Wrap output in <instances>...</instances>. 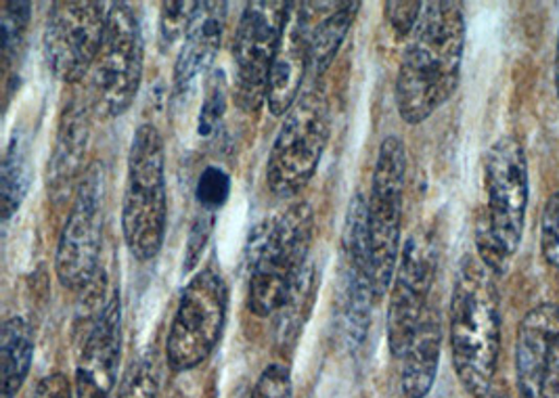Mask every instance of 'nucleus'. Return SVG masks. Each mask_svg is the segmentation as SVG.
<instances>
[{"label": "nucleus", "mask_w": 559, "mask_h": 398, "mask_svg": "<svg viewBox=\"0 0 559 398\" xmlns=\"http://www.w3.org/2000/svg\"><path fill=\"white\" fill-rule=\"evenodd\" d=\"M465 50V17L461 4L426 2L408 36L396 75V109L411 126L426 122L455 95Z\"/></svg>", "instance_id": "nucleus-1"}, {"label": "nucleus", "mask_w": 559, "mask_h": 398, "mask_svg": "<svg viewBox=\"0 0 559 398\" xmlns=\"http://www.w3.org/2000/svg\"><path fill=\"white\" fill-rule=\"evenodd\" d=\"M451 350L463 388L472 397H486L495 386L501 352V298L495 274L484 267L478 254H465L455 273Z\"/></svg>", "instance_id": "nucleus-2"}, {"label": "nucleus", "mask_w": 559, "mask_h": 398, "mask_svg": "<svg viewBox=\"0 0 559 398\" xmlns=\"http://www.w3.org/2000/svg\"><path fill=\"white\" fill-rule=\"evenodd\" d=\"M168 224L166 150L152 122L139 126L128 151L127 187L122 199V235L130 254L147 262L164 246Z\"/></svg>", "instance_id": "nucleus-3"}, {"label": "nucleus", "mask_w": 559, "mask_h": 398, "mask_svg": "<svg viewBox=\"0 0 559 398\" xmlns=\"http://www.w3.org/2000/svg\"><path fill=\"white\" fill-rule=\"evenodd\" d=\"M314 235V212L306 201L289 206L269 224L252 248L248 311L255 317L277 313L292 283L305 269Z\"/></svg>", "instance_id": "nucleus-4"}, {"label": "nucleus", "mask_w": 559, "mask_h": 398, "mask_svg": "<svg viewBox=\"0 0 559 398\" xmlns=\"http://www.w3.org/2000/svg\"><path fill=\"white\" fill-rule=\"evenodd\" d=\"M331 137L330 103L308 91L285 116L266 166V185L281 199L298 196L317 173Z\"/></svg>", "instance_id": "nucleus-5"}, {"label": "nucleus", "mask_w": 559, "mask_h": 398, "mask_svg": "<svg viewBox=\"0 0 559 398\" xmlns=\"http://www.w3.org/2000/svg\"><path fill=\"white\" fill-rule=\"evenodd\" d=\"M227 311L229 288L216 269L205 267L189 279L166 336V363L175 374L191 372L212 356L223 338Z\"/></svg>", "instance_id": "nucleus-6"}, {"label": "nucleus", "mask_w": 559, "mask_h": 398, "mask_svg": "<svg viewBox=\"0 0 559 398\" xmlns=\"http://www.w3.org/2000/svg\"><path fill=\"white\" fill-rule=\"evenodd\" d=\"M407 183V151L399 137H385L378 151L371 194L367 199L369 244L376 296L382 300L401 260V224Z\"/></svg>", "instance_id": "nucleus-7"}, {"label": "nucleus", "mask_w": 559, "mask_h": 398, "mask_svg": "<svg viewBox=\"0 0 559 398\" xmlns=\"http://www.w3.org/2000/svg\"><path fill=\"white\" fill-rule=\"evenodd\" d=\"M143 80V34L139 15L128 2H114L99 57L93 68L91 103L105 118L124 116Z\"/></svg>", "instance_id": "nucleus-8"}, {"label": "nucleus", "mask_w": 559, "mask_h": 398, "mask_svg": "<svg viewBox=\"0 0 559 398\" xmlns=\"http://www.w3.org/2000/svg\"><path fill=\"white\" fill-rule=\"evenodd\" d=\"M103 219H105V175L99 162L91 164L78 183L70 214L61 229L55 271L68 290L86 288L102 271Z\"/></svg>", "instance_id": "nucleus-9"}, {"label": "nucleus", "mask_w": 559, "mask_h": 398, "mask_svg": "<svg viewBox=\"0 0 559 398\" xmlns=\"http://www.w3.org/2000/svg\"><path fill=\"white\" fill-rule=\"evenodd\" d=\"M484 219L509 258L520 248L528 210V162L515 137H501L484 160Z\"/></svg>", "instance_id": "nucleus-10"}, {"label": "nucleus", "mask_w": 559, "mask_h": 398, "mask_svg": "<svg viewBox=\"0 0 559 398\" xmlns=\"http://www.w3.org/2000/svg\"><path fill=\"white\" fill-rule=\"evenodd\" d=\"M289 2L255 0L248 2L237 25L235 59V99L243 112H255L266 103L269 74L280 47Z\"/></svg>", "instance_id": "nucleus-11"}, {"label": "nucleus", "mask_w": 559, "mask_h": 398, "mask_svg": "<svg viewBox=\"0 0 559 398\" xmlns=\"http://www.w3.org/2000/svg\"><path fill=\"white\" fill-rule=\"evenodd\" d=\"M109 11L95 0H63L52 4L45 27V57L52 75L78 84L95 68Z\"/></svg>", "instance_id": "nucleus-12"}, {"label": "nucleus", "mask_w": 559, "mask_h": 398, "mask_svg": "<svg viewBox=\"0 0 559 398\" xmlns=\"http://www.w3.org/2000/svg\"><path fill=\"white\" fill-rule=\"evenodd\" d=\"M438 267V246L432 231L417 229L401 251V260L390 288L388 347L392 356L403 359L421 324L432 292Z\"/></svg>", "instance_id": "nucleus-13"}, {"label": "nucleus", "mask_w": 559, "mask_h": 398, "mask_svg": "<svg viewBox=\"0 0 559 398\" xmlns=\"http://www.w3.org/2000/svg\"><path fill=\"white\" fill-rule=\"evenodd\" d=\"M344 273H342V298L340 319L342 329L353 349H358L371 325V308L378 302L371 269V244H369V216L367 199L355 196L348 206L344 224Z\"/></svg>", "instance_id": "nucleus-14"}, {"label": "nucleus", "mask_w": 559, "mask_h": 398, "mask_svg": "<svg viewBox=\"0 0 559 398\" xmlns=\"http://www.w3.org/2000/svg\"><path fill=\"white\" fill-rule=\"evenodd\" d=\"M518 397L559 398V304L533 308L515 338Z\"/></svg>", "instance_id": "nucleus-15"}, {"label": "nucleus", "mask_w": 559, "mask_h": 398, "mask_svg": "<svg viewBox=\"0 0 559 398\" xmlns=\"http://www.w3.org/2000/svg\"><path fill=\"white\" fill-rule=\"evenodd\" d=\"M122 359V300L116 292L88 325L76 365V398H114Z\"/></svg>", "instance_id": "nucleus-16"}, {"label": "nucleus", "mask_w": 559, "mask_h": 398, "mask_svg": "<svg viewBox=\"0 0 559 398\" xmlns=\"http://www.w3.org/2000/svg\"><path fill=\"white\" fill-rule=\"evenodd\" d=\"M310 68V32L308 11L305 2H289L287 17L283 25L280 47L275 52L269 86L266 105L273 116H287L289 109L300 99L306 70Z\"/></svg>", "instance_id": "nucleus-17"}, {"label": "nucleus", "mask_w": 559, "mask_h": 398, "mask_svg": "<svg viewBox=\"0 0 559 398\" xmlns=\"http://www.w3.org/2000/svg\"><path fill=\"white\" fill-rule=\"evenodd\" d=\"M91 107L93 103L72 97L61 112L49 162V191L57 201L76 191L78 183L84 176V157L91 139Z\"/></svg>", "instance_id": "nucleus-18"}, {"label": "nucleus", "mask_w": 559, "mask_h": 398, "mask_svg": "<svg viewBox=\"0 0 559 398\" xmlns=\"http://www.w3.org/2000/svg\"><path fill=\"white\" fill-rule=\"evenodd\" d=\"M225 22H227L225 2H200L175 66L177 97H187L193 91L195 82L212 68L221 50Z\"/></svg>", "instance_id": "nucleus-19"}, {"label": "nucleus", "mask_w": 559, "mask_h": 398, "mask_svg": "<svg viewBox=\"0 0 559 398\" xmlns=\"http://www.w3.org/2000/svg\"><path fill=\"white\" fill-rule=\"evenodd\" d=\"M442 349V325L438 311L428 308L403 356V395L426 398L432 393Z\"/></svg>", "instance_id": "nucleus-20"}, {"label": "nucleus", "mask_w": 559, "mask_h": 398, "mask_svg": "<svg viewBox=\"0 0 559 398\" xmlns=\"http://www.w3.org/2000/svg\"><path fill=\"white\" fill-rule=\"evenodd\" d=\"M306 4V2H305ZM321 13L319 22H312L308 13V32H310V68L317 75H323L335 61L350 27L355 24L360 2H314ZM308 11V7H306Z\"/></svg>", "instance_id": "nucleus-21"}, {"label": "nucleus", "mask_w": 559, "mask_h": 398, "mask_svg": "<svg viewBox=\"0 0 559 398\" xmlns=\"http://www.w3.org/2000/svg\"><path fill=\"white\" fill-rule=\"evenodd\" d=\"M34 331L24 317H9L0 331V398H15L32 370Z\"/></svg>", "instance_id": "nucleus-22"}, {"label": "nucleus", "mask_w": 559, "mask_h": 398, "mask_svg": "<svg viewBox=\"0 0 559 398\" xmlns=\"http://www.w3.org/2000/svg\"><path fill=\"white\" fill-rule=\"evenodd\" d=\"M319 269L314 262H306L305 269L296 277L292 283L287 296L283 300L280 311H277V324H275V333H277V344L283 349H292L300 333L305 331L306 321L312 313L317 292H319Z\"/></svg>", "instance_id": "nucleus-23"}, {"label": "nucleus", "mask_w": 559, "mask_h": 398, "mask_svg": "<svg viewBox=\"0 0 559 398\" xmlns=\"http://www.w3.org/2000/svg\"><path fill=\"white\" fill-rule=\"evenodd\" d=\"M32 185V157L29 141L24 130H15L2 157L0 171V212L2 221H11V216L22 208Z\"/></svg>", "instance_id": "nucleus-24"}, {"label": "nucleus", "mask_w": 559, "mask_h": 398, "mask_svg": "<svg viewBox=\"0 0 559 398\" xmlns=\"http://www.w3.org/2000/svg\"><path fill=\"white\" fill-rule=\"evenodd\" d=\"M32 20V4L24 0H11L2 4L0 34H2V70L9 74L11 66L17 61L20 50L26 40L27 25Z\"/></svg>", "instance_id": "nucleus-25"}, {"label": "nucleus", "mask_w": 559, "mask_h": 398, "mask_svg": "<svg viewBox=\"0 0 559 398\" xmlns=\"http://www.w3.org/2000/svg\"><path fill=\"white\" fill-rule=\"evenodd\" d=\"M227 99H229V86L223 70H214L212 78L205 84L204 103L198 118V134L202 139H210L216 134L218 126L227 114Z\"/></svg>", "instance_id": "nucleus-26"}, {"label": "nucleus", "mask_w": 559, "mask_h": 398, "mask_svg": "<svg viewBox=\"0 0 559 398\" xmlns=\"http://www.w3.org/2000/svg\"><path fill=\"white\" fill-rule=\"evenodd\" d=\"M200 2H164L159 13V45L170 49L180 38L187 36Z\"/></svg>", "instance_id": "nucleus-27"}, {"label": "nucleus", "mask_w": 559, "mask_h": 398, "mask_svg": "<svg viewBox=\"0 0 559 398\" xmlns=\"http://www.w3.org/2000/svg\"><path fill=\"white\" fill-rule=\"evenodd\" d=\"M229 196L230 176L218 166H207L198 178V187H195V198H198L200 210L218 214V210L227 203Z\"/></svg>", "instance_id": "nucleus-28"}, {"label": "nucleus", "mask_w": 559, "mask_h": 398, "mask_svg": "<svg viewBox=\"0 0 559 398\" xmlns=\"http://www.w3.org/2000/svg\"><path fill=\"white\" fill-rule=\"evenodd\" d=\"M159 377L153 359H141L128 370L116 398H157Z\"/></svg>", "instance_id": "nucleus-29"}, {"label": "nucleus", "mask_w": 559, "mask_h": 398, "mask_svg": "<svg viewBox=\"0 0 559 398\" xmlns=\"http://www.w3.org/2000/svg\"><path fill=\"white\" fill-rule=\"evenodd\" d=\"M476 246H478V258L483 260L484 267L495 274V277H503L508 273L509 256L506 249L499 246V242L495 239L490 226L484 219V212L478 216L476 223Z\"/></svg>", "instance_id": "nucleus-30"}, {"label": "nucleus", "mask_w": 559, "mask_h": 398, "mask_svg": "<svg viewBox=\"0 0 559 398\" xmlns=\"http://www.w3.org/2000/svg\"><path fill=\"white\" fill-rule=\"evenodd\" d=\"M540 249L545 260L559 269V191L547 199L540 219Z\"/></svg>", "instance_id": "nucleus-31"}, {"label": "nucleus", "mask_w": 559, "mask_h": 398, "mask_svg": "<svg viewBox=\"0 0 559 398\" xmlns=\"http://www.w3.org/2000/svg\"><path fill=\"white\" fill-rule=\"evenodd\" d=\"M250 398H294L289 370L281 363H271L258 377Z\"/></svg>", "instance_id": "nucleus-32"}, {"label": "nucleus", "mask_w": 559, "mask_h": 398, "mask_svg": "<svg viewBox=\"0 0 559 398\" xmlns=\"http://www.w3.org/2000/svg\"><path fill=\"white\" fill-rule=\"evenodd\" d=\"M216 224V212H207V210H200L195 221L191 224V231H189V242H187V254H185V273H189L198 260L202 258V251H204L205 244L212 235V229Z\"/></svg>", "instance_id": "nucleus-33"}, {"label": "nucleus", "mask_w": 559, "mask_h": 398, "mask_svg": "<svg viewBox=\"0 0 559 398\" xmlns=\"http://www.w3.org/2000/svg\"><path fill=\"white\" fill-rule=\"evenodd\" d=\"M424 4L426 2H385V15L390 20V25L394 27V32L401 36V38H407L413 34L415 25L421 17V11H424Z\"/></svg>", "instance_id": "nucleus-34"}, {"label": "nucleus", "mask_w": 559, "mask_h": 398, "mask_svg": "<svg viewBox=\"0 0 559 398\" xmlns=\"http://www.w3.org/2000/svg\"><path fill=\"white\" fill-rule=\"evenodd\" d=\"M34 398H76L72 390L70 377L63 374H51L43 377L34 390Z\"/></svg>", "instance_id": "nucleus-35"}, {"label": "nucleus", "mask_w": 559, "mask_h": 398, "mask_svg": "<svg viewBox=\"0 0 559 398\" xmlns=\"http://www.w3.org/2000/svg\"><path fill=\"white\" fill-rule=\"evenodd\" d=\"M484 398H515L513 397V395H511V393H509L508 388H495V386H492V388H490V393H488V395H486V397ZM520 398V397H518Z\"/></svg>", "instance_id": "nucleus-36"}, {"label": "nucleus", "mask_w": 559, "mask_h": 398, "mask_svg": "<svg viewBox=\"0 0 559 398\" xmlns=\"http://www.w3.org/2000/svg\"><path fill=\"white\" fill-rule=\"evenodd\" d=\"M556 91H558V97H559V38H558V47H556Z\"/></svg>", "instance_id": "nucleus-37"}]
</instances>
